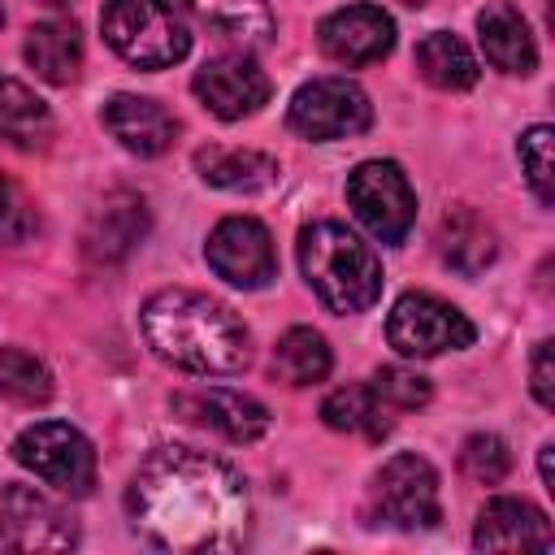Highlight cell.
Returning <instances> with one entry per match:
<instances>
[{
  "instance_id": "cell-1",
  "label": "cell",
  "mask_w": 555,
  "mask_h": 555,
  "mask_svg": "<svg viewBox=\"0 0 555 555\" xmlns=\"http://www.w3.org/2000/svg\"><path fill=\"white\" fill-rule=\"evenodd\" d=\"M130 529L156 551H234L247 538V481L195 447H156L126 486Z\"/></svg>"
},
{
  "instance_id": "cell-2",
  "label": "cell",
  "mask_w": 555,
  "mask_h": 555,
  "mask_svg": "<svg viewBox=\"0 0 555 555\" xmlns=\"http://www.w3.org/2000/svg\"><path fill=\"white\" fill-rule=\"evenodd\" d=\"M147 347L195 377H230L251 364V338L247 325L221 304L186 286L156 291L139 312Z\"/></svg>"
},
{
  "instance_id": "cell-3",
  "label": "cell",
  "mask_w": 555,
  "mask_h": 555,
  "mask_svg": "<svg viewBox=\"0 0 555 555\" xmlns=\"http://www.w3.org/2000/svg\"><path fill=\"white\" fill-rule=\"evenodd\" d=\"M299 269L330 312H364L382 295L377 251L343 221H312L299 230Z\"/></svg>"
},
{
  "instance_id": "cell-4",
  "label": "cell",
  "mask_w": 555,
  "mask_h": 555,
  "mask_svg": "<svg viewBox=\"0 0 555 555\" xmlns=\"http://www.w3.org/2000/svg\"><path fill=\"white\" fill-rule=\"evenodd\" d=\"M100 30L134 69H169L191 52V30L173 0H104Z\"/></svg>"
},
{
  "instance_id": "cell-5",
  "label": "cell",
  "mask_w": 555,
  "mask_h": 555,
  "mask_svg": "<svg viewBox=\"0 0 555 555\" xmlns=\"http://www.w3.org/2000/svg\"><path fill=\"white\" fill-rule=\"evenodd\" d=\"M13 460L69 499H82L95 486V447L87 442L82 429L65 425V421L26 425L13 438Z\"/></svg>"
},
{
  "instance_id": "cell-6",
  "label": "cell",
  "mask_w": 555,
  "mask_h": 555,
  "mask_svg": "<svg viewBox=\"0 0 555 555\" xmlns=\"http://www.w3.org/2000/svg\"><path fill=\"white\" fill-rule=\"evenodd\" d=\"M386 338L399 356L429 360V356H442V351L473 347L477 330L455 304H447L429 291H408V295L395 299V308L386 317Z\"/></svg>"
},
{
  "instance_id": "cell-7",
  "label": "cell",
  "mask_w": 555,
  "mask_h": 555,
  "mask_svg": "<svg viewBox=\"0 0 555 555\" xmlns=\"http://www.w3.org/2000/svg\"><path fill=\"white\" fill-rule=\"evenodd\" d=\"M369 507L390 529H434L442 520L438 503V473L425 455L399 451L390 455L369 486Z\"/></svg>"
},
{
  "instance_id": "cell-8",
  "label": "cell",
  "mask_w": 555,
  "mask_h": 555,
  "mask_svg": "<svg viewBox=\"0 0 555 555\" xmlns=\"http://www.w3.org/2000/svg\"><path fill=\"white\" fill-rule=\"evenodd\" d=\"M347 204L377 243H403L416 221V195L395 160H360L347 173Z\"/></svg>"
},
{
  "instance_id": "cell-9",
  "label": "cell",
  "mask_w": 555,
  "mask_h": 555,
  "mask_svg": "<svg viewBox=\"0 0 555 555\" xmlns=\"http://www.w3.org/2000/svg\"><path fill=\"white\" fill-rule=\"evenodd\" d=\"M286 121L299 139L330 143V139H351L373 126V104L351 78H312L291 95Z\"/></svg>"
},
{
  "instance_id": "cell-10",
  "label": "cell",
  "mask_w": 555,
  "mask_h": 555,
  "mask_svg": "<svg viewBox=\"0 0 555 555\" xmlns=\"http://www.w3.org/2000/svg\"><path fill=\"white\" fill-rule=\"evenodd\" d=\"M78 542L74 516L35 486L0 490V546L4 551H69Z\"/></svg>"
},
{
  "instance_id": "cell-11",
  "label": "cell",
  "mask_w": 555,
  "mask_h": 555,
  "mask_svg": "<svg viewBox=\"0 0 555 555\" xmlns=\"http://www.w3.org/2000/svg\"><path fill=\"white\" fill-rule=\"evenodd\" d=\"M208 269L217 278H225L230 286L243 291H260L278 278V251H273V234L256 221V217H225L212 225L208 234Z\"/></svg>"
},
{
  "instance_id": "cell-12",
  "label": "cell",
  "mask_w": 555,
  "mask_h": 555,
  "mask_svg": "<svg viewBox=\"0 0 555 555\" xmlns=\"http://www.w3.org/2000/svg\"><path fill=\"white\" fill-rule=\"evenodd\" d=\"M191 91L195 100L221 117V121H238V117H251L264 108L269 100V78L264 69L247 56V52H225V56H212L195 69L191 78Z\"/></svg>"
},
{
  "instance_id": "cell-13",
  "label": "cell",
  "mask_w": 555,
  "mask_h": 555,
  "mask_svg": "<svg viewBox=\"0 0 555 555\" xmlns=\"http://www.w3.org/2000/svg\"><path fill=\"white\" fill-rule=\"evenodd\" d=\"M317 43H321V52L334 65L360 69V65H373V61L390 56V48H395V22L377 4H347V9H334L330 17H321Z\"/></svg>"
},
{
  "instance_id": "cell-14",
  "label": "cell",
  "mask_w": 555,
  "mask_h": 555,
  "mask_svg": "<svg viewBox=\"0 0 555 555\" xmlns=\"http://www.w3.org/2000/svg\"><path fill=\"white\" fill-rule=\"evenodd\" d=\"M473 546L477 551H551L555 529H551L542 507H533L529 499L503 494V499H490L477 512Z\"/></svg>"
},
{
  "instance_id": "cell-15",
  "label": "cell",
  "mask_w": 555,
  "mask_h": 555,
  "mask_svg": "<svg viewBox=\"0 0 555 555\" xmlns=\"http://www.w3.org/2000/svg\"><path fill=\"white\" fill-rule=\"evenodd\" d=\"M100 121H104V130H108L126 152H134V156H160V152L173 147V134H178V121H173V113H169L160 100H152V95H130V91L104 100Z\"/></svg>"
},
{
  "instance_id": "cell-16",
  "label": "cell",
  "mask_w": 555,
  "mask_h": 555,
  "mask_svg": "<svg viewBox=\"0 0 555 555\" xmlns=\"http://www.w3.org/2000/svg\"><path fill=\"white\" fill-rule=\"evenodd\" d=\"M178 412H186L191 421L217 429L221 438L230 442H256L264 429H269V408L243 390H225V386H212V390H186L173 399Z\"/></svg>"
},
{
  "instance_id": "cell-17",
  "label": "cell",
  "mask_w": 555,
  "mask_h": 555,
  "mask_svg": "<svg viewBox=\"0 0 555 555\" xmlns=\"http://www.w3.org/2000/svg\"><path fill=\"white\" fill-rule=\"evenodd\" d=\"M477 39H481V52L494 69L503 74H533L538 65V43L529 35V22L520 17V9H512L507 0H494L477 13Z\"/></svg>"
},
{
  "instance_id": "cell-18",
  "label": "cell",
  "mask_w": 555,
  "mask_h": 555,
  "mask_svg": "<svg viewBox=\"0 0 555 555\" xmlns=\"http://www.w3.org/2000/svg\"><path fill=\"white\" fill-rule=\"evenodd\" d=\"M438 256H442L455 273L477 278V273H486V269L494 264V256H499V234H494V225H490L477 208L460 204V208H451V212L438 221Z\"/></svg>"
},
{
  "instance_id": "cell-19",
  "label": "cell",
  "mask_w": 555,
  "mask_h": 555,
  "mask_svg": "<svg viewBox=\"0 0 555 555\" xmlns=\"http://www.w3.org/2000/svg\"><path fill=\"white\" fill-rule=\"evenodd\" d=\"M173 4L186 9L212 35L238 43L243 52H256V48H264L273 39V9H269V0H173Z\"/></svg>"
},
{
  "instance_id": "cell-20",
  "label": "cell",
  "mask_w": 555,
  "mask_h": 555,
  "mask_svg": "<svg viewBox=\"0 0 555 555\" xmlns=\"http://www.w3.org/2000/svg\"><path fill=\"white\" fill-rule=\"evenodd\" d=\"M143 230H147V208H143V199L139 195H130V191H117V195H108L95 212H91V225H87V234H82V243H87V256L91 260H121L139 238H143Z\"/></svg>"
},
{
  "instance_id": "cell-21",
  "label": "cell",
  "mask_w": 555,
  "mask_h": 555,
  "mask_svg": "<svg viewBox=\"0 0 555 555\" xmlns=\"http://www.w3.org/2000/svg\"><path fill=\"white\" fill-rule=\"evenodd\" d=\"M195 169L208 186L217 191H264L278 182V160L269 152H256V147H221V143H208L195 152Z\"/></svg>"
},
{
  "instance_id": "cell-22",
  "label": "cell",
  "mask_w": 555,
  "mask_h": 555,
  "mask_svg": "<svg viewBox=\"0 0 555 555\" xmlns=\"http://www.w3.org/2000/svg\"><path fill=\"white\" fill-rule=\"evenodd\" d=\"M26 61H30V69L43 78V82H52V87H69L74 78H78V69H82V35H78V26L74 22H65V17H48V22H35L30 30H26Z\"/></svg>"
},
{
  "instance_id": "cell-23",
  "label": "cell",
  "mask_w": 555,
  "mask_h": 555,
  "mask_svg": "<svg viewBox=\"0 0 555 555\" xmlns=\"http://www.w3.org/2000/svg\"><path fill=\"white\" fill-rule=\"evenodd\" d=\"M321 421L338 434H364V438H386L390 425H395V412L373 395L369 382H351V386H338L334 395H325L321 403Z\"/></svg>"
},
{
  "instance_id": "cell-24",
  "label": "cell",
  "mask_w": 555,
  "mask_h": 555,
  "mask_svg": "<svg viewBox=\"0 0 555 555\" xmlns=\"http://www.w3.org/2000/svg\"><path fill=\"white\" fill-rule=\"evenodd\" d=\"M416 74L438 91H468L477 82V61L460 35L434 30L416 43Z\"/></svg>"
},
{
  "instance_id": "cell-25",
  "label": "cell",
  "mask_w": 555,
  "mask_h": 555,
  "mask_svg": "<svg viewBox=\"0 0 555 555\" xmlns=\"http://www.w3.org/2000/svg\"><path fill=\"white\" fill-rule=\"evenodd\" d=\"M0 134L13 147H43L52 139V113L48 104L17 78H0Z\"/></svg>"
},
{
  "instance_id": "cell-26",
  "label": "cell",
  "mask_w": 555,
  "mask_h": 555,
  "mask_svg": "<svg viewBox=\"0 0 555 555\" xmlns=\"http://www.w3.org/2000/svg\"><path fill=\"white\" fill-rule=\"evenodd\" d=\"M330 364H334L330 343L317 330H308V325L286 330L278 338V347H273V373L286 386H317V382L330 377Z\"/></svg>"
},
{
  "instance_id": "cell-27",
  "label": "cell",
  "mask_w": 555,
  "mask_h": 555,
  "mask_svg": "<svg viewBox=\"0 0 555 555\" xmlns=\"http://www.w3.org/2000/svg\"><path fill=\"white\" fill-rule=\"evenodd\" d=\"M0 395L22 403V408H39L52 399V377L43 369V360H35L22 347H0Z\"/></svg>"
},
{
  "instance_id": "cell-28",
  "label": "cell",
  "mask_w": 555,
  "mask_h": 555,
  "mask_svg": "<svg viewBox=\"0 0 555 555\" xmlns=\"http://www.w3.org/2000/svg\"><path fill=\"white\" fill-rule=\"evenodd\" d=\"M369 386H373V395H377L390 412H416V408H425L429 395H434L429 377H421L416 369H403V364H386V369H377Z\"/></svg>"
},
{
  "instance_id": "cell-29",
  "label": "cell",
  "mask_w": 555,
  "mask_h": 555,
  "mask_svg": "<svg viewBox=\"0 0 555 555\" xmlns=\"http://www.w3.org/2000/svg\"><path fill=\"white\" fill-rule=\"evenodd\" d=\"M460 468L477 481V486H499L512 473V451L499 434H473L460 451Z\"/></svg>"
},
{
  "instance_id": "cell-30",
  "label": "cell",
  "mask_w": 555,
  "mask_h": 555,
  "mask_svg": "<svg viewBox=\"0 0 555 555\" xmlns=\"http://www.w3.org/2000/svg\"><path fill=\"white\" fill-rule=\"evenodd\" d=\"M520 152V169H525V182L533 186L538 204H551L555 191H551V126H529L516 143Z\"/></svg>"
},
{
  "instance_id": "cell-31",
  "label": "cell",
  "mask_w": 555,
  "mask_h": 555,
  "mask_svg": "<svg viewBox=\"0 0 555 555\" xmlns=\"http://www.w3.org/2000/svg\"><path fill=\"white\" fill-rule=\"evenodd\" d=\"M30 230H35V212H30V199L17 191V182H9V178L0 173V247H13V243H22Z\"/></svg>"
},
{
  "instance_id": "cell-32",
  "label": "cell",
  "mask_w": 555,
  "mask_h": 555,
  "mask_svg": "<svg viewBox=\"0 0 555 555\" xmlns=\"http://www.w3.org/2000/svg\"><path fill=\"white\" fill-rule=\"evenodd\" d=\"M533 399L542 408H555V382H551V338L533 347Z\"/></svg>"
},
{
  "instance_id": "cell-33",
  "label": "cell",
  "mask_w": 555,
  "mask_h": 555,
  "mask_svg": "<svg viewBox=\"0 0 555 555\" xmlns=\"http://www.w3.org/2000/svg\"><path fill=\"white\" fill-rule=\"evenodd\" d=\"M542 481H546V490H555V481H551V442L542 447Z\"/></svg>"
},
{
  "instance_id": "cell-34",
  "label": "cell",
  "mask_w": 555,
  "mask_h": 555,
  "mask_svg": "<svg viewBox=\"0 0 555 555\" xmlns=\"http://www.w3.org/2000/svg\"><path fill=\"white\" fill-rule=\"evenodd\" d=\"M43 4H56V9H65V4H74V0H43Z\"/></svg>"
},
{
  "instance_id": "cell-35",
  "label": "cell",
  "mask_w": 555,
  "mask_h": 555,
  "mask_svg": "<svg viewBox=\"0 0 555 555\" xmlns=\"http://www.w3.org/2000/svg\"><path fill=\"white\" fill-rule=\"evenodd\" d=\"M403 4H412V9H416V4H429V0H403Z\"/></svg>"
},
{
  "instance_id": "cell-36",
  "label": "cell",
  "mask_w": 555,
  "mask_h": 555,
  "mask_svg": "<svg viewBox=\"0 0 555 555\" xmlns=\"http://www.w3.org/2000/svg\"><path fill=\"white\" fill-rule=\"evenodd\" d=\"M0 22H4V9H0Z\"/></svg>"
}]
</instances>
